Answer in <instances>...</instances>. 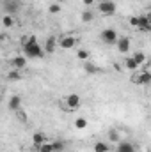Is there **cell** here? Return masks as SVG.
<instances>
[{
    "label": "cell",
    "mask_w": 151,
    "mask_h": 152,
    "mask_svg": "<svg viewBox=\"0 0 151 152\" xmlns=\"http://www.w3.org/2000/svg\"><path fill=\"white\" fill-rule=\"evenodd\" d=\"M84 71L87 73V75H96V73H100V69H98V66H94L93 62H84Z\"/></svg>",
    "instance_id": "14"
},
{
    "label": "cell",
    "mask_w": 151,
    "mask_h": 152,
    "mask_svg": "<svg viewBox=\"0 0 151 152\" xmlns=\"http://www.w3.org/2000/svg\"><path fill=\"white\" fill-rule=\"evenodd\" d=\"M109 143L107 142H96L94 143V152H109Z\"/></svg>",
    "instance_id": "16"
},
{
    "label": "cell",
    "mask_w": 151,
    "mask_h": 152,
    "mask_svg": "<svg viewBox=\"0 0 151 152\" xmlns=\"http://www.w3.org/2000/svg\"><path fill=\"white\" fill-rule=\"evenodd\" d=\"M76 57H78L80 60H84V62H85V60L89 58V51H87V50H78V53H76Z\"/></svg>",
    "instance_id": "26"
},
{
    "label": "cell",
    "mask_w": 151,
    "mask_h": 152,
    "mask_svg": "<svg viewBox=\"0 0 151 152\" xmlns=\"http://www.w3.org/2000/svg\"><path fill=\"white\" fill-rule=\"evenodd\" d=\"M66 106L70 108V110H76V108H80V104H82V97L78 96V94H70V96H66Z\"/></svg>",
    "instance_id": "6"
},
{
    "label": "cell",
    "mask_w": 151,
    "mask_h": 152,
    "mask_svg": "<svg viewBox=\"0 0 151 152\" xmlns=\"http://www.w3.org/2000/svg\"><path fill=\"white\" fill-rule=\"evenodd\" d=\"M135 62H137V66H141V64H144L146 62V55L142 53V51H137V53H133V57H132Z\"/></svg>",
    "instance_id": "21"
},
{
    "label": "cell",
    "mask_w": 151,
    "mask_h": 152,
    "mask_svg": "<svg viewBox=\"0 0 151 152\" xmlns=\"http://www.w3.org/2000/svg\"><path fill=\"white\" fill-rule=\"evenodd\" d=\"M115 44H117L119 53H126V51L130 50V39H128V37H117Z\"/></svg>",
    "instance_id": "11"
},
{
    "label": "cell",
    "mask_w": 151,
    "mask_h": 152,
    "mask_svg": "<svg viewBox=\"0 0 151 152\" xmlns=\"http://www.w3.org/2000/svg\"><path fill=\"white\" fill-rule=\"evenodd\" d=\"M124 67H126V69H130V71H137V67H139V66H137V62L130 57V58H126V60H124Z\"/></svg>",
    "instance_id": "22"
},
{
    "label": "cell",
    "mask_w": 151,
    "mask_h": 152,
    "mask_svg": "<svg viewBox=\"0 0 151 152\" xmlns=\"http://www.w3.org/2000/svg\"><path fill=\"white\" fill-rule=\"evenodd\" d=\"M36 152H39V151H36Z\"/></svg>",
    "instance_id": "30"
},
{
    "label": "cell",
    "mask_w": 151,
    "mask_h": 152,
    "mask_svg": "<svg viewBox=\"0 0 151 152\" xmlns=\"http://www.w3.org/2000/svg\"><path fill=\"white\" fill-rule=\"evenodd\" d=\"M64 147H66V143H64V142H61V140L52 142V152H62V151H64Z\"/></svg>",
    "instance_id": "19"
},
{
    "label": "cell",
    "mask_w": 151,
    "mask_h": 152,
    "mask_svg": "<svg viewBox=\"0 0 151 152\" xmlns=\"http://www.w3.org/2000/svg\"><path fill=\"white\" fill-rule=\"evenodd\" d=\"M23 55H25V58H43L44 57L43 46L38 42L36 36H29L23 41Z\"/></svg>",
    "instance_id": "1"
},
{
    "label": "cell",
    "mask_w": 151,
    "mask_h": 152,
    "mask_svg": "<svg viewBox=\"0 0 151 152\" xmlns=\"http://www.w3.org/2000/svg\"><path fill=\"white\" fill-rule=\"evenodd\" d=\"M43 142H44V134H43V133H34V136H32V143H34V147L38 149Z\"/></svg>",
    "instance_id": "17"
},
{
    "label": "cell",
    "mask_w": 151,
    "mask_h": 152,
    "mask_svg": "<svg viewBox=\"0 0 151 152\" xmlns=\"http://www.w3.org/2000/svg\"><path fill=\"white\" fill-rule=\"evenodd\" d=\"M119 140H121L119 133H117L115 129H110V131H109V142H114V143H117Z\"/></svg>",
    "instance_id": "23"
},
{
    "label": "cell",
    "mask_w": 151,
    "mask_h": 152,
    "mask_svg": "<svg viewBox=\"0 0 151 152\" xmlns=\"http://www.w3.org/2000/svg\"><path fill=\"white\" fill-rule=\"evenodd\" d=\"M132 81L137 83V85H148V83L151 81L150 71H142V73H139V75H133L132 76Z\"/></svg>",
    "instance_id": "7"
},
{
    "label": "cell",
    "mask_w": 151,
    "mask_h": 152,
    "mask_svg": "<svg viewBox=\"0 0 151 152\" xmlns=\"http://www.w3.org/2000/svg\"><path fill=\"white\" fill-rule=\"evenodd\" d=\"M101 41L105 42V44H115V41H117V32L114 30V28H103L101 30Z\"/></svg>",
    "instance_id": "4"
},
{
    "label": "cell",
    "mask_w": 151,
    "mask_h": 152,
    "mask_svg": "<svg viewBox=\"0 0 151 152\" xmlns=\"http://www.w3.org/2000/svg\"><path fill=\"white\" fill-rule=\"evenodd\" d=\"M75 127L76 129H85V127H87V118H84V117L76 118L75 120Z\"/></svg>",
    "instance_id": "24"
},
{
    "label": "cell",
    "mask_w": 151,
    "mask_h": 152,
    "mask_svg": "<svg viewBox=\"0 0 151 152\" xmlns=\"http://www.w3.org/2000/svg\"><path fill=\"white\" fill-rule=\"evenodd\" d=\"M11 66H13V69H18V71H21L25 66H27V58L23 57V55H20V57H14V58H11V62H9Z\"/></svg>",
    "instance_id": "9"
},
{
    "label": "cell",
    "mask_w": 151,
    "mask_h": 152,
    "mask_svg": "<svg viewBox=\"0 0 151 152\" xmlns=\"http://www.w3.org/2000/svg\"><path fill=\"white\" fill-rule=\"evenodd\" d=\"M82 2H84L85 5H93V4H94V0H82Z\"/></svg>",
    "instance_id": "29"
},
{
    "label": "cell",
    "mask_w": 151,
    "mask_h": 152,
    "mask_svg": "<svg viewBox=\"0 0 151 152\" xmlns=\"http://www.w3.org/2000/svg\"><path fill=\"white\" fill-rule=\"evenodd\" d=\"M98 9H100L101 14L112 16V14H115V11H117V5H115V2H112V0H103V2L98 4Z\"/></svg>",
    "instance_id": "2"
},
{
    "label": "cell",
    "mask_w": 151,
    "mask_h": 152,
    "mask_svg": "<svg viewBox=\"0 0 151 152\" xmlns=\"http://www.w3.org/2000/svg\"><path fill=\"white\" fill-rule=\"evenodd\" d=\"M23 76H21V73L18 71V69H11L9 73H7V80L9 81H20Z\"/></svg>",
    "instance_id": "15"
},
{
    "label": "cell",
    "mask_w": 151,
    "mask_h": 152,
    "mask_svg": "<svg viewBox=\"0 0 151 152\" xmlns=\"http://www.w3.org/2000/svg\"><path fill=\"white\" fill-rule=\"evenodd\" d=\"M61 48H64V50H71V48H75V44H76V39L75 37H71V36H66V37H62L61 39Z\"/></svg>",
    "instance_id": "13"
},
{
    "label": "cell",
    "mask_w": 151,
    "mask_h": 152,
    "mask_svg": "<svg viewBox=\"0 0 151 152\" xmlns=\"http://www.w3.org/2000/svg\"><path fill=\"white\" fill-rule=\"evenodd\" d=\"M2 25L7 27V28H11V27L14 25V18L9 16V14H4V18H2Z\"/></svg>",
    "instance_id": "20"
},
{
    "label": "cell",
    "mask_w": 151,
    "mask_h": 152,
    "mask_svg": "<svg viewBox=\"0 0 151 152\" xmlns=\"http://www.w3.org/2000/svg\"><path fill=\"white\" fill-rule=\"evenodd\" d=\"M21 104H23V101H21L20 96H11L9 101H7V108H9L11 112H18V110L21 108Z\"/></svg>",
    "instance_id": "8"
},
{
    "label": "cell",
    "mask_w": 151,
    "mask_h": 152,
    "mask_svg": "<svg viewBox=\"0 0 151 152\" xmlns=\"http://www.w3.org/2000/svg\"><path fill=\"white\" fill-rule=\"evenodd\" d=\"M36 151H39V152H52V143H46V142H43V143L39 145Z\"/></svg>",
    "instance_id": "25"
},
{
    "label": "cell",
    "mask_w": 151,
    "mask_h": 152,
    "mask_svg": "<svg viewBox=\"0 0 151 152\" xmlns=\"http://www.w3.org/2000/svg\"><path fill=\"white\" fill-rule=\"evenodd\" d=\"M18 120H20V122H27V113L21 112V108L18 110Z\"/></svg>",
    "instance_id": "28"
},
{
    "label": "cell",
    "mask_w": 151,
    "mask_h": 152,
    "mask_svg": "<svg viewBox=\"0 0 151 152\" xmlns=\"http://www.w3.org/2000/svg\"><path fill=\"white\" fill-rule=\"evenodd\" d=\"M80 18H82V21H84V23H91V21L94 20V12H93V11H84Z\"/></svg>",
    "instance_id": "18"
},
{
    "label": "cell",
    "mask_w": 151,
    "mask_h": 152,
    "mask_svg": "<svg viewBox=\"0 0 151 152\" xmlns=\"http://www.w3.org/2000/svg\"><path fill=\"white\" fill-rule=\"evenodd\" d=\"M55 48H57V39L55 37H48L46 41H44V44H43V51H44V55H46V53H53Z\"/></svg>",
    "instance_id": "10"
},
{
    "label": "cell",
    "mask_w": 151,
    "mask_h": 152,
    "mask_svg": "<svg viewBox=\"0 0 151 152\" xmlns=\"http://www.w3.org/2000/svg\"><path fill=\"white\" fill-rule=\"evenodd\" d=\"M115 152H135V145L130 143V142H117V149Z\"/></svg>",
    "instance_id": "12"
},
{
    "label": "cell",
    "mask_w": 151,
    "mask_h": 152,
    "mask_svg": "<svg viewBox=\"0 0 151 152\" xmlns=\"http://www.w3.org/2000/svg\"><path fill=\"white\" fill-rule=\"evenodd\" d=\"M48 11H50L52 14H57V12H61V5H59V4H52Z\"/></svg>",
    "instance_id": "27"
},
{
    "label": "cell",
    "mask_w": 151,
    "mask_h": 152,
    "mask_svg": "<svg viewBox=\"0 0 151 152\" xmlns=\"http://www.w3.org/2000/svg\"><path fill=\"white\" fill-rule=\"evenodd\" d=\"M137 30H142V32H150L151 30V20L148 14L144 16H137Z\"/></svg>",
    "instance_id": "5"
},
{
    "label": "cell",
    "mask_w": 151,
    "mask_h": 152,
    "mask_svg": "<svg viewBox=\"0 0 151 152\" xmlns=\"http://www.w3.org/2000/svg\"><path fill=\"white\" fill-rule=\"evenodd\" d=\"M20 9H21L20 0H5V2H4V11H5V14H9V16H14L16 12H20Z\"/></svg>",
    "instance_id": "3"
}]
</instances>
